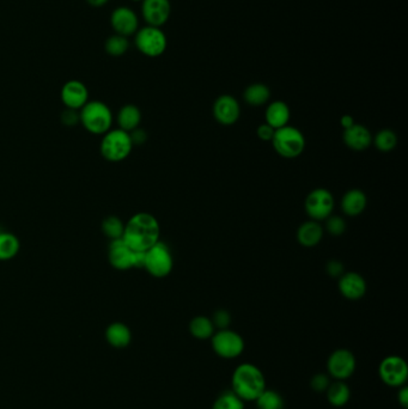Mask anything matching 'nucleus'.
Masks as SVG:
<instances>
[{
  "label": "nucleus",
  "mask_w": 408,
  "mask_h": 409,
  "mask_svg": "<svg viewBox=\"0 0 408 409\" xmlns=\"http://www.w3.org/2000/svg\"><path fill=\"white\" fill-rule=\"evenodd\" d=\"M344 142L351 150L364 151L371 145L373 135L366 126L354 125L344 131Z\"/></svg>",
  "instance_id": "obj_18"
},
{
  "label": "nucleus",
  "mask_w": 408,
  "mask_h": 409,
  "mask_svg": "<svg viewBox=\"0 0 408 409\" xmlns=\"http://www.w3.org/2000/svg\"><path fill=\"white\" fill-rule=\"evenodd\" d=\"M327 400L333 407L340 408L348 405L351 400V389L344 381H335L326 390Z\"/></svg>",
  "instance_id": "obj_24"
},
{
  "label": "nucleus",
  "mask_w": 408,
  "mask_h": 409,
  "mask_svg": "<svg viewBox=\"0 0 408 409\" xmlns=\"http://www.w3.org/2000/svg\"><path fill=\"white\" fill-rule=\"evenodd\" d=\"M245 401L237 397L231 389L220 392L212 405V409H245Z\"/></svg>",
  "instance_id": "obj_29"
},
{
  "label": "nucleus",
  "mask_w": 408,
  "mask_h": 409,
  "mask_svg": "<svg viewBox=\"0 0 408 409\" xmlns=\"http://www.w3.org/2000/svg\"><path fill=\"white\" fill-rule=\"evenodd\" d=\"M356 367V357L350 349H335L327 360L328 376L335 381H346L352 377Z\"/></svg>",
  "instance_id": "obj_11"
},
{
  "label": "nucleus",
  "mask_w": 408,
  "mask_h": 409,
  "mask_svg": "<svg viewBox=\"0 0 408 409\" xmlns=\"http://www.w3.org/2000/svg\"><path fill=\"white\" fill-rule=\"evenodd\" d=\"M21 249V242L18 237L9 231L3 230L0 233V261H9L17 256Z\"/></svg>",
  "instance_id": "obj_25"
},
{
  "label": "nucleus",
  "mask_w": 408,
  "mask_h": 409,
  "mask_svg": "<svg viewBox=\"0 0 408 409\" xmlns=\"http://www.w3.org/2000/svg\"><path fill=\"white\" fill-rule=\"evenodd\" d=\"M275 129L268 124H262L258 127V137L263 142H272L273 135H275Z\"/></svg>",
  "instance_id": "obj_38"
},
{
  "label": "nucleus",
  "mask_w": 408,
  "mask_h": 409,
  "mask_svg": "<svg viewBox=\"0 0 408 409\" xmlns=\"http://www.w3.org/2000/svg\"><path fill=\"white\" fill-rule=\"evenodd\" d=\"M326 228L332 236H341L346 231V222L338 215H329L327 218Z\"/></svg>",
  "instance_id": "obj_33"
},
{
  "label": "nucleus",
  "mask_w": 408,
  "mask_h": 409,
  "mask_svg": "<svg viewBox=\"0 0 408 409\" xmlns=\"http://www.w3.org/2000/svg\"><path fill=\"white\" fill-rule=\"evenodd\" d=\"M61 121L63 124L69 127L77 125L79 122V110H74V109H69L66 108L63 114H61Z\"/></svg>",
  "instance_id": "obj_36"
},
{
  "label": "nucleus",
  "mask_w": 408,
  "mask_h": 409,
  "mask_svg": "<svg viewBox=\"0 0 408 409\" xmlns=\"http://www.w3.org/2000/svg\"><path fill=\"white\" fill-rule=\"evenodd\" d=\"M378 376L388 387H404L408 379L407 362L400 356L383 358L378 365Z\"/></svg>",
  "instance_id": "obj_9"
},
{
  "label": "nucleus",
  "mask_w": 408,
  "mask_h": 409,
  "mask_svg": "<svg viewBox=\"0 0 408 409\" xmlns=\"http://www.w3.org/2000/svg\"><path fill=\"white\" fill-rule=\"evenodd\" d=\"M327 273L333 278H340L345 273L344 265L338 260H331L327 263Z\"/></svg>",
  "instance_id": "obj_37"
},
{
  "label": "nucleus",
  "mask_w": 408,
  "mask_h": 409,
  "mask_svg": "<svg viewBox=\"0 0 408 409\" xmlns=\"http://www.w3.org/2000/svg\"><path fill=\"white\" fill-rule=\"evenodd\" d=\"M212 322L215 324V328L218 331L220 329H228L229 326L231 324V315L229 314L227 310H217L213 314Z\"/></svg>",
  "instance_id": "obj_35"
},
{
  "label": "nucleus",
  "mask_w": 408,
  "mask_h": 409,
  "mask_svg": "<svg viewBox=\"0 0 408 409\" xmlns=\"http://www.w3.org/2000/svg\"><path fill=\"white\" fill-rule=\"evenodd\" d=\"M398 401H399L400 406L404 409L408 408V387L407 385L399 387V392H398Z\"/></svg>",
  "instance_id": "obj_40"
},
{
  "label": "nucleus",
  "mask_w": 408,
  "mask_h": 409,
  "mask_svg": "<svg viewBox=\"0 0 408 409\" xmlns=\"http://www.w3.org/2000/svg\"><path fill=\"white\" fill-rule=\"evenodd\" d=\"M304 207L310 219L315 222L327 219L334 210L333 194L325 188L314 190L305 199Z\"/></svg>",
  "instance_id": "obj_10"
},
{
  "label": "nucleus",
  "mask_w": 408,
  "mask_h": 409,
  "mask_svg": "<svg viewBox=\"0 0 408 409\" xmlns=\"http://www.w3.org/2000/svg\"><path fill=\"white\" fill-rule=\"evenodd\" d=\"M243 97H245V102L250 106L260 107V106H263L268 102V99L271 97V91L265 84L255 83L245 89Z\"/></svg>",
  "instance_id": "obj_27"
},
{
  "label": "nucleus",
  "mask_w": 408,
  "mask_h": 409,
  "mask_svg": "<svg viewBox=\"0 0 408 409\" xmlns=\"http://www.w3.org/2000/svg\"><path fill=\"white\" fill-rule=\"evenodd\" d=\"M86 1L92 8H102V6L107 4L109 0H86Z\"/></svg>",
  "instance_id": "obj_42"
},
{
  "label": "nucleus",
  "mask_w": 408,
  "mask_h": 409,
  "mask_svg": "<svg viewBox=\"0 0 408 409\" xmlns=\"http://www.w3.org/2000/svg\"><path fill=\"white\" fill-rule=\"evenodd\" d=\"M142 15L147 24L159 28L167 23L172 13L170 0H142Z\"/></svg>",
  "instance_id": "obj_14"
},
{
  "label": "nucleus",
  "mask_w": 408,
  "mask_h": 409,
  "mask_svg": "<svg viewBox=\"0 0 408 409\" xmlns=\"http://www.w3.org/2000/svg\"><path fill=\"white\" fill-rule=\"evenodd\" d=\"M368 199L361 190H351L345 193L341 200V208L348 217H357L366 210Z\"/></svg>",
  "instance_id": "obj_21"
},
{
  "label": "nucleus",
  "mask_w": 408,
  "mask_h": 409,
  "mask_svg": "<svg viewBox=\"0 0 408 409\" xmlns=\"http://www.w3.org/2000/svg\"><path fill=\"white\" fill-rule=\"evenodd\" d=\"M172 266H174V260H172V253L163 242L159 241L155 246L145 251L144 268L150 276L155 278H165L172 273Z\"/></svg>",
  "instance_id": "obj_8"
},
{
  "label": "nucleus",
  "mask_w": 408,
  "mask_h": 409,
  "mask_svg": "<svg viewBox=\"0 0 408 409\" xmlns=\"http://www.w3.org/2000/svg\"><path fill=\"white\" fill-rule=\"evenodd\" d=\"M211 346L218 357L236 359L245 352V342L238 333L231 329H220L211 337Z\"/></svg>",
  "instance_id": "obj_6"
},
{
  "label": "nucleus",
  "mask_w": 408,
  "mask_h": 409,
  "mask_svg": "<svg viewBox=\"0 0 408 409\" xmlns=\"http://www.w3.org/2000/svg\"><path fill=\"white\" fill-rule=\"evenodd\" d=\"M338 287L340 293L348 301H358L364 297L366 292V280L354 272H348L340 276Z\"/></svg>",
  "instance_id": "obj_17"
},
{
  "label": "nucleus",
  "mask_w": 408,
  "mask_h": 409,
  "mask_svg": "<svg viewBox=\"0 0 408 409\" xmlns=\"http://www.w3.org/2000/svg\"><path fill=\"white\" fill-rule=\"evenodd\" d=\"M158 220L147 212L132 215L125 224L122 240L134 251H147L159 242Z\"/></svg>",
  "instance_id": "obj_1"
},
{
  "label": "nucleus",
  "mask_w": 408,
  "mask_h": 409,
  "mask_svg": "<svg viewBox=\"0 0 408 409\" xmlns=\"http://www.w3.org/2000/svg\"><path fill=\"white\" fill-rule=\"evenodd\" d=\"M331 383V378L326 374H316L310 379V387L315 392H326Z\"/></svg>",
  "instance_id": "obj_34"
},
{
  "label": "nucleus",
  "mask_w": 408,
  "mask_h": 409,
  "mask_svg": "<svg viewBox=\"0 0 408 409\" xmlns=\"http://www.w3.org/2000/svg\"><path fill=\"white\" fill-rule=\"evenodd\" d=\"M112 109L102 101H89L79 110V122L89 133L104 135L113 126Z\"/></svg>",
  "instance_id": "obj_3"
},
{
  "label": "nucleus",
  "mask_w": 408,
  "mask_h": 409,
  "mask_svg": "<svg viewBox=\"0 0 408 409\" xmlns=\"http://www.w3.org/2000/svg\"><path fill=\"white\" fill-rule=\"evenodd\" d=\"M258 409H284L285 401L279 392L271 389H266L261 395L254 401Z\"/></svg>",
  "instance_id": "obj_28"
},
{
  "label": "nucleus",
  "mask_w": 408,
  "mask_h": 409,
  "mask_svg": "<svg viewBox=\"0 0 408 409\" xmlns=\"http://www.w3.org/2000/svg\"><path fill=\"white\" fill-rule=\"evenodd\" d=\"M189 333L198 340H207L215 333V324L206 316H197L189 323Z\"/></svg>",
  "instance_id": "obj_26"
},
{
  "label": "nucleus",
  "mask_w": 408,
  "mask_h": 409,
  "mask_svg": "<svg viewBox=\"0 0 408 409\" xmlns=\"http://www.w3.org/2000/svg\"><path fill=\"white\" fill-rule=\"evenodd\" d=\"M129 42L127 37L121 35L114 34L108 37L104 43V49L111 56L119 58L129 51Z\"/></svg>",
  "instance_id": "obj_31"
},
{
  "label": "nucleus",
  "mask_w": 408,
  "mask_h": 409,
  "mask_svg": "<svg viewBox=\"0 0 408 409\" xmlns=\"http://www.w3.org/2000/svg\"><path fill=\"white\" fill-rule=\"evenodd\" d=\"M3 230H4V228H0V233H1V231H3Z\"/></svg>",
  "instance_id": "obj_44"
},
{
  "label": "nucleus",
  "mask_w": 408,
  "mask_h": 409,
  "mask_svg": "<svg viewBox=\"0 0 408 409\" xmlns=\"http://www.w3.org/2000/svg\"><path fill=\"white\" fill-rule=\"evenodd\" d=\"M375 147L382 152H389L395 149L398 145V137L391 129H383L376 134L374 138Z\"/></svg>",
  "instance_id": "obj_32"
},
{
  "label": "nucleus",
  "mask_w": 408,
  "mask_h": 409,
  "mask_svg": "<svg viewBox=\"0 0 408 409\" xmlns=\"http://www.w3.org/2000/svg\"><path fill=\"white\" fill-rule=\"evenodd\" d=\"M134 42L138 51L149 58L162 56L168 46L167 36L163 31L151 26L138 29Z\"/></svg>",
  "instance_id": "obj_7"
},
{
  "label": "nucleus",
  "mask_w": 408,
  "mask_h": 409,
  "mask_svg": "<svg viewBox=\"0 0 408 409\" xmlns=\"http://www.w3.org/2000/svg\"><path fill=\"white\" fill-rule=\"evenodd\" d=\"M213 117L220 125H234L240 119L241 108L235 97L230 95H223L215 99L213 104Z\"/></svg>",
  "instance_id": "obj_16"
},
{
  "label": "nucleus",
  "mask_w": 408,
  "mask_h": 409,
  "mask_svg": "<svg viewBox=\"0 0 408 409\" xmlns=\"http://www.w3.org/2000/svg\"><path fill=\"white\" fill-rule=\"evenodd\" d=\"M116 121H117L119 128L131 133L132 131L138 128L139 125H140V122H142V112L134 104H126L117 112Z\"/></svg>",
  "instance_id": "obj_23"
},
{
  "label": "nucleus",
  "mask_w": 408,
  "mask_h": 409,
  "mask_svg": "<svg viewBox=\"0 0 408 409\" xmlns=\"http://www.w3.org/2000/svg\"><path fill=\"white\" fill-rule=\"evenodd\" d=\"M106 340L114 349H126L132 341V332L122 322H113L106 329Z\"/></svg>",
  "instance_id": "obj_19"
},
{
  "label": "nucleus",
  "mask_w": 408,
  "mask_h": 409,
  "mask_svg": "<svg viewBox=\"0 0 408 409\" xmlns=\"http://www.w3.org/2000/svg\"><path fill=\"white\" fill-rule=\"evenodd\" d=\"M132 1H142V0H132Z\"/></svg>",
  "instance_id": "obj_43"
},
{
  "label": "nucleus",
  "mask_w": 408,
  "mask_h": 409,
  "mask_svg": "<svg viewBox=\"0 0 408 409\" xmlns=\"http://www.w3.org/2000/svg\"><path fill=\"white\" fill-rule=\"evenodd\" d=\"M340 124L344 127V129H346L354 125V121H353V117L351 115H344L340 119Z\"/></svg>",
  "instance_id": "obj_41"
},
{
  "label": "nucleus",
  "mask_w": 408,
  "mask_h": 409,
  "mask_svg": "<svg viewBox=\"0 0 408 409\" xmlns=\"http://www.w3.org/2000/svg\"><path fill=\"white\" fill-rule=\"evenodd\" d=\"M133 147L129 132L120 128H112L102 135L99 151L104 160L112 163H119L131 155Z\"/></svg>",
  "instance_id": "obj_4"
},
{
  "label": "nucleus",
  "mask_w": 408,
  "mask_h": 409,
  "mask_svg": "<svg viewBox=\"0 0 408 409\" xmlns=\"http://www.w3.org/2000/svg\"><path fill=\"white\" fill-rule=\"evenodd\" d=\"M272 145L275 152L284 158H297L305 149V138L300 129L291 126H285L275 129L272 139Z\"/></svg>",
  "instance_id": "obj_5"
},
{
  "label": "nucleus",
  "mask_w": 408,
  "mask_h": 409,
  "mask_svg": "<svg viewBox=\"0 0 408 409\" xmlns=\"http://www.w3.org/2000/svg\"><path fill=\"white\" fill-rule=\"evenodd\" d=\"M124 231H125V223L119 217L109 215L102 222V233L111 241L122 238Z\"/></svg>",
  "instance_id": "obj_30"
},
{
  "label": "nucleus",
  "mask_w": 408,
  "mask_h": 409,
  "mask_svg": "<svg viewBox=\"0 0 408 409\" xmlns=\"http://www.w3.org/2000/svg\"><path fill=\"white\" fill-rule=\"evenodd\" d=\"M131 139H132V142H133V145H142L144 142H147V134L145 131H142V129L138 128L134 129L132 131L131 133Z\"/></svg>",
  "instance_id": "obj_39"
},
{
  "label": "nucleus",
  "mask_w": 408,
  "mask_h": 409,
  "mask_svg": "<svg viewBox=\"0 0 408 409\" xmlns=\"http://www.w3.org/2000/svg\"><path fill=\"white\" fill-rule=\"evenodd\" d=\"M136 251L131 249L122 238L111 241L108 247V260L117 271H129L134 268Z\"/></svg>",
  "instance_id": "obj_12"
},
{
  "label": "nucleus",
  "mask_w": 408,
  "mask_h": 409,
  "mask_svg": "<svg viewBox=\"0 0 408 409\" xmlns=\"http://www.w3.org/2000/svg\"><path fill=\"white\" fill-rule=\"evenodd\" d=\"M111 26L115 34L129 37L136 34L139 28V19L137 13L127 6H119L112 12Z\"/></svg>",
  "instance_id": "obj_13"
},
{
  "label": "nucleus",
  "mask_w": 408,
  "mask_h": 409,
  "mask_svg": "<svg viewBox=\"0 0 408 409\" xmlns=\"http://www.w3.org/2000/svg\"><path fill=\"white\" fill-rule=\"evenodd\" d=\"M323 237V228L318 222L309 220L300 226L297 231V240L301 246L313 248L318 246Z\"/></svg>",
  "instance_id": "obj_20"
},
{
  "label": "nucleus",
  "mask_w": 408,
  "mask_h": 409,
  "mask_svg": "<svg viewBox=\"0 0 408 409\" xmlns=\"http://www.w3.org/2000/svg\"><path fill=\"white\" fill-rule=\"evenodd\" d=\"M61 101L65 107L81 110L89 102V90L81 81H69L61 87Z\"/></svg>",
  "instance_id": "obj_15"
},
{
  "label": "nucleus",
  "mask_w": 408,
  "mask_h": 409,
  "mask_svg": "<svg viewBox=\"0 0 408 409\" xmlns=\"http://www.w3.org/2000/svg\"><path fill=\"white\" fill-rule=\"evenodd\" d=\"M267 389L266 377L252 362L237 366L231 376V390L245 402H253Z\"/></svg>",
  "instance_id": "obj_2"
},
{
  "label": "nucleus",
  "mask_w": 408,
  "mask_h": 409,
  "mask_svg": "<svg viewBox=\"0 0 408 409\" xmlns=\"http://www.w3.org/2000/svg\"><path fill=\"white\" fill-rule=\"evenodd\" d=\"M291 117L290 108L283 101H275L272 102L266 109V124L275 129L281 128L288 126V120Z\"/></svg>",
  "instance_id": "obj_22"
}]
</instances>
